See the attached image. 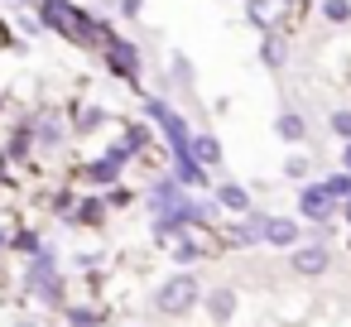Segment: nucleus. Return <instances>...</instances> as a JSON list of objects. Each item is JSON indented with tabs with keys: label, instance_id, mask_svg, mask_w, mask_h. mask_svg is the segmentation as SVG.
Wrapping results in <instances>:
<instances>
[{
	"label": "nucleus",
	"instance_id": "nucleus-16",
	"mask_svg": "<svg viewBox=\"0 0 351 327\" xmlns=\"http://www.w3.org/2000/svg\"><path fill=\"white\" fill-rule=\"evenodd\" d=\"M173 260H178V265H193V260H202V245H197V241H178Z\"/></svg>",
	"mask_w": 351,
	"mask_h": 327
},
{
	"label": "nucleus",
	"instance_id": "nucleus-19",
	"mask_svg": "<svg viewBox=\"0 0 351 327\" xmlns=\"http://www.w3.org/2000/svg\"><path fill=\"white\" fill-rule=\"evenodd\" d=\"M250 15H255L260 29H269V5H265V0H250Z\"/></svg>",
	"mask_w": 351,
	"mask_h": 327
},
{
	"label": "nucleus",
	"instance_id": "nucleus-10",
	"mask_svg": "<svg viewBox=\"0 0 351 327\" xmlns=\"http://www.w3.org/2000/svg\"><path fill=\"white\" fill-rule=\"evenodd\" d=\"M236 236H241L245 245L265 241V217H260V212H245V221H236Z\"/></svg>",
	"mask_w": 351,
	"mask_h": 327
},
{
	"label": "nucleus",
	"instance_id": "nucleus-21",
	"mask_svg": "<svg viewBox=\"0 0 351 327\" xmlns=\"http://www.w3.org/2000/svg\"><path fill=\"white\" fill-rule=\"evenodd\" d=\"M284 173H289V178H303V173H308V159H289Z\"/></svg>",
	"mask_w": 351,
	"mask_h": 327
},
{
	"label": "nucleus",
	"instance_id": "nucleus-23",
	"mask_svg": "<svg viewBox=\"0 0 351 327\" xmlns=\"http://www.w3.org/2000/svg\"><path fill=\"white\" fill-rule=\"evenodd\" d=\"M346 217H351V207H346Z\"/></svg>",
	"mask_w": 351,
	"mask_h": 327
},
{
	"label": "nucleus",
	"instance_id": "nucleus-14",
	"mask_svg": "<svg viewBox=\"0 0 351 327\" xmlns=\"http://www.w3.org/2000/svg\"><path fill=\"white\" fill-rule=\"evenodd\" d=\"M322 15H327L332 25H346V20H351V0H322Z\"/></svg>",
	"mask_w": 351,
	"mask_h": 327
},
{
	"label": "nucleus",
	"instance_id": "nucleus-5",
	"mask_svg": "<svg viewBox=\"0 0 351 327\" xmlns=\"http://www.w3.org/2000/svg\"><path fill=\"white\" fill-rule=\"evenodd\" d=\"M327 265H332V255H327L322 245H298V250H293V269H298V274H322Z\"/></svg>",
	"mask_w": 351,
	"mask_h": 327
},
{
	"label": "nucleus",
	"instance_id": "nucleus-3",
	"mask_svg": "<svg viewBox=\"0 0 351 327\" xmlns=\"http://www.w3.org/2000/svg\"><path fill=\"white\" fill-rule=\"evenodd\" d=\"M106 58H111V68H116L121 77H135V73H140V53H135L130 44H121V39H106Z\"/></svg>",
	"mask_w": 351,
	"mask_h": 327
},
{
	"label": "nucleus",
	"instance_id": "nucleus-4",
	"mask_svg": "<svg viewBox=\"0 0 351 327\" xmlns=\"http://www.w3.org/2000/svg\"><path fill=\"white\" fill-rule=\"evenodd\" d=\"M188 159H197L202 169H217L221 164V145L212 135H188Z\"/></svg>",
	"mask_w": 351,
	"mask_h": 327
},
{
	"label": "nucleus",
	"instance_id": "nucleus-13",
	"mask_svg": "<svg viewBox=\"0 0 351 327\" xmlns=\"http://www.w3.org/2000/svg\"><path fill=\"white\" fill-rule=\"evenodd\" d=\"M260 58H265V68H284V39L269 34V39L260 44Z\"/></svg>",
	"mask_w": 351,
	"mask_h": 327
},
{
	"label": "nucleus",
	"instance_id": "nucleus-15",
	"mask_svg": "<svg viewBox=\"0 0 351 327\" xmlns=\"http://www.w3.org/2000/svg\"><path fill=\"white\" fill-rule=\"evenodd\" d=\"M116 169H121V159H116V154H106L101 164H92V178H97V183H111V178H116Z\"/></svg>",
	"mask_w": 351,
	"mask_h": 327
},
{
	"label": "nucleus",
	"instance_id": "nucleus-20",
	"mask_svg": "<svg viewBox=\"0 0 351 327\" xmlns=\"http://www.w3.org/2000/svg\"><path fill=\"white\" fill-rule=\"evenodd\" d=\"M77 221H101V202H82V212H77Z\"/></svg>",
	"mask_w": 351,
	"mask_h": 327
},
{
	"label": "nucleus",
	"instance_id": "nucleus-8",
	"mask_svg": "<svg viewBox=\"0 0 351 327\" xmlns=\"http://www.w3.org/2000/svg\"><path fill=\"white\" fill-rule=\"evenodd\" d=\"M217 207H226V212H250V193H245L241 183H221V188H217Z\"/></svg>",
	"mask_w": 351,
	"mask_h": 327
},
{
	"label": "nucleus",
	"instance_id": "nucleus-9",
	"mask_svg": "<svg viewBox=\"0 0 351 327\" xmlns=\"http://www.w3.org/2000/svg\"><path fill=\"white\" fill-rule=\"evenodd\" d=\"M207 313H212L217 322H231V313H236V289H212V293H207Z\"/></svg>",
	"mask_w": 351,
	"mask_h": 327
},
{
	"label": "nucleus",
	"instance_id": "nucleus-18",
	"mask_svg": "<svg viewBox=\"0 0 351 327\" xmlns=\"http://www.w3.org/2000/svg\"><path fill=\"white\" fill-rule=\"evenodd\" d=\"M68 322H73V327H97V313H87V308H73V313H68Z\"/></svg>",
	"mask_w": 351,
	"mask_h": 327
},
{
	"label": "nucleus",
	"instance_id": "nucleus-2",
	"mask_svg": "<svg viewBox=\"0 0 351 327\" xmlns=\"http://www.w3.org/2000/svg\"><path fill=\"white\" fill-rule=\"evenodd\" d=\"M298 212H303L308 221H317V226H322V221H327L337 207H332V197H327L322 188H303V197H298Z\"/></svg>",
	"mask_w": 351,
	"mask_h": 327
},
{
	"label": "nucleus",
	"instance_id": "nucleus-1",
	"mask_svg": "<svg viewBox=\"0 0 351 327\" xmlns=\"http://www.w3.org/2000/svg\"><path fill=\"white\" fill-rule=\"evenodd\" d=\"M197 293H202V284H197L193 274H173V279L154 293V308H159V313H188V308L197 303Z\"/></svg>",
	"mask_w": 351,
	"mask_h": 327
},
{
	"label": "nucleus",
	"instance_id": "nucleus-22",
	"mask_svg": "<svg viewBox=\"0 0 351 327\" xmlns=\"http://www.w3.org/2000/svg\"><path fill=\"white\" fill-rule=\"evenodd\" d=\"M341 159H346V173H351V140H346V154H341Z\"/></svg>",
	"mask_w": 351,
	"mask_h": 327
},
{
	"label": "nucleus",
	"instance_id": "nucleus-17",
	"mask_svg": "<svg viewBox=\"0 0 351 327\" xmlns=\"http://www.w3.org/2000/svg\"><path fill=\"white\" fill-rule=\"evenodd\" d=\"M332 130H337L341 140H351V111H332Z\"/></svg>",
	"mask_w": 351,
	"mask_h": 327
},
{
	"label": "nucleus",
	"instance_id": "nucleus-6",
	"mask_svg": "<svg viewBox=\"0 0 351 327\" xmlns=\"http://www.w3.org/2000/svg\"><path fill=\"white\" fill-rule=\"evenodd\" d=\"M265 241H269V245H293V241H298V221H289V217H265Z\"/></svg>",
	"mask_w": 351,
	"mask_h": 327
},
{
	"label": "nucleus",
	"instance_id": "nucleus-11",
	"mask_svg": "<svg viewBox=\"0 0 351 327\" xmlns=\"http://www.w3.org/2000/svg\"><path fill=\"white\" fill-rule=\"evenodd\" d=\"M274 130H279V140H303V116L298 111H279Z\"/></svg>",
	"mask_w": 351,
	"mask_h": 327
},
{
	"label": "nucleus",
	"instance_id": "nucleus-7",
	"mask_svg": "<svg viewBox=\"0 0 351 327\" xmlns=\"http://www.w3.org/2000/svg\"><path fill=\"white\" fill-rule=\"evenodd\" d=\"M159 125H164V135H169L173 154H183V149H188V125H183V116H178V111H164V116H159Z\"/></svg>",
	"mask_w": 351,
	"mask_h": 327
},
{
	"label": "nucleus",
	"instance_id": "nucleus-12",
	"mask_svg": "<svg viewBox=\"0 0 351 327\" xmlns=\"http://www.w3.org/2000/svg\"><path fill=\"white\" fill-rule=\"evenodd\" d=\"M317 188H322L332 202H337V197H351V173H332V178H322Z\"/></svg>",
	"mask_w": 351,
	"mask_h": 327
}]
</instances>
